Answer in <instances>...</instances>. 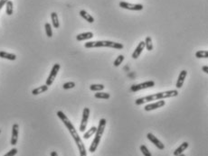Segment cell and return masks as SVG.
<instances>
[{"instance_id":"obj_1","label":"cell","mask_w":208,"mask_h":156,"mask_svg":"<svg viewBox=\"0 0 208 156\" xmlns=\"http://www.w3.org/2000/svg\"><path fill=\"white\" fill-rule=\"evenodd\" d=\"M178 96V91L176 89H173V90H168V91H165V92H159V93H156L153 95H150V96H143L138 98L135 101V104L137 106H140L144 103L147 102H150V101H155V100H161L164 98H168V97H175V96Z\"/></svg>"},{"instance_id":"obj_2","label":"cell","mask_w":208,"mask_h":156,"mask_svg":"<svg viewBox=\"0 0 208 156\" xmlns=\"http://www.w3.org/2000/svg\"><path fill=\"white\" fill-rule=\"evenodd\" d=\"M85 48H100V47H108V48L118 49L121 50L123 49V44L119 43H115L112 41H93L88 42L85 43Z\"/></svg>"},{"instance_id":"obj_3","label":"cell","mask_w":208,"mask_h":156,"mask_svg":"<svg viewBox=\"0 0 208 156\" xmlns=\"http://www.w3.org/2000/svg\"><path fill=\"white\" fill-rule=\"evenodd\" d=\"M106 124H107V121L105 118H102L100 122H99V126L97 127V130L95 133V137L93 139V143L91 144L90 148H89V151L91 153H95L97 148H98V145L101 142V139H102V136L103 134L104 130H105V127H106Z\"/></svg>"},{"instance_id":"obj_4","label":"cell","mask_w":208,"mask_h":156,"mask_svg":"<svg viewBox=\"0 0 208 156\" xmlns=\"http://www.w3.org/2000/svg\"><path fill=\"white\" fill-rule=\"evenodd\" d=\"M60 68H61V65L59 63H55L53 66V69H52V71H51L49 76H48V79L46 80V85H47L48 87L54 83V81L56 76H57L58 72L60 71Z\"/></svg>"},{"instance_id":"obj_5","label":"cell","mask_w":208,"mask_h":156,"mask_svg":"<svg viewBox=\"0 0 208 156\" xmlns=\"http://www.w3.org/2000/svg\"><path fill=\"white\" fill-rule=\"evenodd\" d=\"M119 6L123 9L132 10V11H140L143 9V6L141 4H131V3H128L124 1L119 2Z\"/></svg>"},{"instance_id":"obj_6","label":"cell","mask_w":208,"mask_h":156,"mask_svg":"<svg viewBox=\"0 0 208 156\" xmlns=\"http://www.w3.org/2000/svg\"><path fill=\"white\" fill-rule=\"evenodd\" d=\"M90 117V108H84L83 112H82V117H81V125H80V132L83 133L85 131L86 127H87V124H88V119Z\"/></svg>"},{"instance_id":"obj_7","label":"cell","mask_w":208,"mask_h":156,"mask_svg":"<svg viewBox=\"0 0 208 156\" xmlns=\"http://www.w3.org/2000/svg\"><path fill=\"white\" fill-rule=\"evenodd\" d=\"M155 86V81L153 80H150V81H145L143 83H140V84L133 85L130 87V90L132 92H137L139 91L141 89H145V88H152Z\"/></svg>"},{"instance_id":"obj_8","label":"cell","mask_w":208,"mask_h":156,"mask_svg":"<svg viewBox=\"0 0 208 156\" xmlns=\"http://www.w3.org/2000/svg\"><path fill=\"white\" fill-rule=\"evenodd\" d=\"M18 134H19V125L17 124H14L12 127V137L10 144L11 145H15L18 141Z\"/></svg>"},{"instance_id":"obj_9","label":"cell","mask_w":208,"mask_h":156,"mask_svg":"<svg viewBox=\"0 0 208 156\" xmlns=\"http://www.w3.org/2000/svg\"><path fill=\"white\" fill-rule=\"evenodd\" d=\"M147 138L150 141L152 144H154V145H156L157 148H158L159 150H164V148H165L164 144H162L161 141L158 140V139L157 138V136H155L153 133H149L147 134Z\"/></svg>"},{"instance_id":"obj_10","label":"cell","mask_w":208,"mask_h":156,"mask_svg":"<svg viewBox=\"0 0 208 156\" xmlns=\"http://www.w3.org/2000/svg\"><path fill=\"white\" fill-rule=\"evenodd\" d=\"M166 105V102L165 100H158L155 103H151V104H148L147 106H145V111H151V110H155V109H158V108H162Z\"/></svg>"},{"instance_id":"obj_11","label":"cell","mask_w":208,"mask_h":156,"mask_svg":"<svg viewBox=\"0 0 208 156\" xmlns=\"http://www.w3.org/2000/svg\"><path fill=\"white\" fill-rule=\"evenodd\" d=\"M144 48H145V42H140L138 44V46L135 49V51H133V53H132V58L133 59H138L140 56V54L142 53Z\"/></svg>"},{"instance_id":"obj_12","label":"cell","mask_w":208,"mask_h":156,"mask_svg":"<svg viewBox=\"0 0 208 156\" xmlns=\"http://www.w3.org/2000/svg\"><path fill=\"white\" fill-rule=\"evenodd\" d=\"M186 75H187V72L186 71H182L180 72V74L178 75V79H177V81H176V88H181L182 86L185 82V78H186Z\"/></svg>"},{"instance_id":"obj_13","label":"cell","mask_w":208,"mask_h":156,"mask_svg":"<svg viewBox=\"0 0 208 156\" xmlns=\"http://www.w3.org/2000/svg\"><path fill=\"white\" fill-rule=\"evenodd\" d=\"M188 146H189V144L187 143V142H184L183 144H180V146H178L175 151H174V155H178V154H184V152H185V150L188 148Z\"/></svg>"},{"instance_id":"obj_14","label":"cell","mask_w":208,"mask_h":156,"mask_svg":"<svg viewBox=\"0 0 208 156\" xmlns=\"http://www.w3.org/2000/svg\"><path fill=\"white\" fill-rule=\"evenodd\" d=\"M93 37V34L92 32H86V33H81L80 35L76 36V40L77 41H86V40H90Z\"/></svg>"},{"instance_id":"obj_15","label":"cell","mask_w":208,"mask_h":156,"mask_svg":"<svg viewBox=\"0 0 208 156\" xmlns=\"http://www.w3.org/2000/svg\"><path fill=\"white\" fill-rule=\"evenodd\" d=\"M80 15L90 24H93V22H94V18L92 16V14H90L89 13L86 12L85 10H81L80 11Z\"/></svg>"},{"instance_id":"obj_16","label":"cell","mask_w":208,"mask_h":156,"mask_svg":"<svg viewBox=\"0 0 208 156\" xmlns=\"http://www.w3.org/2000/svg\"><path fill=\"white\" fill-rule=\"evenodd\" d=\"M0 58L6 59L9 60H16V55L14 53H9L6 51H0Z\"/></svg>"},{"instance_id":"obj_17","label":"cell","mask_w":208,"mask_h":156,"mask_svg":"<svg viewBox=\"0 0 208 156\" xmlns=\"http://www.w3.org/2000/svg\"><path fill=\"white\" fill-rule=\"evenodd\" d=\"M47 90H48V86H47V85H43V86H40V87L36 88L35 89H33V90H32V94H33L34 96H36V95H39V94H41V93L46 92Z\"/></svg>"},{"instance_id":"obj_18","label":"cell","mask_w":208,"mask_h":156,"mask_svg":"<svg viewBox=\"0 0 208 156\" xmlns=\"http://www.w3.org/2000/svg\"><path fill=\"white\" fill-rule=\"evenodd\" d=\"M51 19H52V23L54 28H59L60 27V23H59V19H58V14L55 12H53L51 14Z\"/></svg>"},{"instance_id":"obj_19","label":"cell","mask_w":208,"mask_h":156,"mask_svg":"<svg viewBox=\"0 0 208 156\" xmlns=\"http://www.w3.org/2000/svg\"><path fill=\"white\" fill-rule=\"evenodd\" d=\"M94 96L99 99H109L110 97V95L107 92H102V91H98V93H95Z\"/></svg>"},{"instance_id":"obj_20","label":"cell","mask_w":208,"mask_h":156,"mask_svg":"<svg viewBox=\"0 0 208 156\" xmlns=\"http://www.w3.org/2000/svg\"><path fill=\"white\" fill-rule=\"evenodd\" d=\"M96 130H97V127H95V126H93V127H91L90 129H89V131L88 132H86L84 134H83V138L85 139V140H87V139H89L92 135L93 134H95V133H96Z\"/></svg>"},{"instance_id":"obj_21","label":"cell","mask_w":208,"mask_h":156,"mask_svg":"<svg viewBox=\"0 0 208 156\" xmlns=\"http://www.w3.org/2000/svg\"><path fill=\"white\" fill-rule=\"evenodd\" d=\"M145 47L148 51H152L153 50V43H152V38L150 36H147L145 40Z\"/></svg>"},{"instance_id":"obj_22","label":"cell","mask_w":208,"mask_h":156,"mask_svg":"<svg viewBox=\"0 0 208 156\" xmlns=\"http://www.w3.org/2000/svg\"><path fill=\"white\" fill-rule=\"evenodd\" d=\"M196 57L198 59H207L208 51H198L196 52Z\"/></svg>"},{"instance_id":"obj_23","label":"cell","mask_w":208,"mask_h":156,"mask_svg":"<svg viewBox=\"0 0 208 156\" xmlns=\"http://www.w3.org/2000/svg\"><path fill=\"white\" fill-rule=\"evenodd\" d=\"M104 85L102 84H93L90 86V89L93 91H102L104 89Z\"/></svg>"},{"instance_id":"obj_24","label":"cell","mask_w":208,"mask_h":156,"mask_svg":"<svg viewBox=\"0 0 208 156\" xmlns=\"http://www.w3.org/2000/svg\"><path fill=\"white\" fill-rule=\"evenodd\" d=\"M6 14L12 15V14H13V2H12L11 0L7 1L6 4Z\"/></svg>"},{"instance_id":"obj_25","label":"cell","mask_w":208,"mask_h":156,"mask_svg":"<svg viewBox=\"0 0 208 156\" xmlns=\"http://www.w3.org/2000/svg\"><path fill=\"white\" fill-rule=\"evenodd\" d=\"M139 149H140V151H141L142 154H143L144 156H152L151 153L149 151V149H148V147H147L146 145H144V144L140 145Z\"/></svg>"},{"instance_id":"obj_26","label":"cell","mask_w":208,"mask_h":156,"mask_svg":"<svg viewBox=\"0 0 208 156\" xmlns=\"http://www.w3.org/2000/svg\"><path fill=\"white\" fill-rule=\"evenodd\" d=\"M45 28H46V35L51 38L53 36V30H52V26L49 23H46L45 24Z\"/></svg>"},{"instance_id":"obj_27","label":"cell","mask_w":208,"mask_h":156,"mask_svg":"<svg viewBox=\"0 0 208 156\" xmlns=\"http://www.w3.org/2000/svg\"><path fill=\"white\" fill-rule=\"evenodd\" d=\"M123 60H124V56H123V55H119V56L116 58V60H114L113 65H114L115 67H119V66L123 62Z\"/></svg>"},{"instance_id":"obj_28","label":"cell","mask_w":208,"mask_h":156,"mask_svg":"<svg viewBox=\"0 0 208 156\" xmlns=\"http://www.w3.org/2000/svg\"><path fill=\"white\" fill-rule=\"evenodd\" d=\"M75 87V82L73 81H69V82H66L63 85V89H70V88H73Z\"/></svg>"},{"instance_id":"obj_29","label":"cell","mask_w":208,"mask_h":156,"mask_svg":"<svg viewBox=\"0 0 208 156\" xmlns=\"http://www.w3.org/2000/svg\"><path fill=\"white\" fill-rule=\"evenodd\" d=\"M17 152H18V151H17L16 148H13L12 150H10L8 153H6L4 156H15L16 154H17Z\"/></svg>"},{"instance_id":"obj_30","label":"cell","mask_w":208,"mask_h":156,"mask_svg":"<svg viewBox=\"0 0 208 156\" xmlns=\"http://www.w3.org/2000/svg\"><path fill=\"white\" fill-rule=\"evenodd\" d=\"M9 1V0H0V10L2 9V7L6 4V2Z\"/></svg>"},{"instance_id":"obj_31","label":"cell","mask_w":208,"mask_h":156,"mask_svg":"<svg viewBox=\"0 0 208 156\" xmlns=\"http://www.w3.org/2000/svg\"><path fill=\"white\" fill-rule=\"evenodd\" d=\"M202 71L205 72V73H208V67H207V66H203V68H202Z\"/></svg>"},{"instance_id":"obj_32","label":"cell","mask_w":208,"mask_h":156,"mask_svg":"<svg viewBox=\"0 0 208 156\" xmlns=\"http://www.w3.org/2000/svg\"><path fill=\"white\" fill-rule=\"evenodd\" d=\"M51 156H58V154L55 151H53V152H51Z\"/></svg>"},{"instance_id":"obj_33","label":"cell","mask_w":208,"mask_h":156,"mask_svg":"<svg viewBox=\"0 0 208 156\" xmlns=\"http://www.w3.org/2000/svg\"><path fill=\"white\" fill-rule=\"evenodd\" d=\"M176 156H185V154H178V155H176Z\"/></svg>"},{"instance_id":"obj_34","label":"cell","mask_w":208,"mask_h":156,"mask_svg":"<svg viewBox=\"0 0 208 156\" xmlns=\"http://www.w3.org/2000/svg\"><path fill=\"white\" fill-rule=\"evenodd\" d=\"M0 133H1V129H0Z\"/></svg>"}]
</instances>
